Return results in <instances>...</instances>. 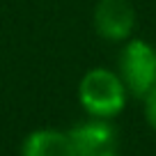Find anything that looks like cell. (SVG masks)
<instances>
[{"mask_svg": "<svg viewBox=\"0 0 156 156\" xmlns=\"http://www.w3.org/2000/svg\"><path fill=\"white\" fill-rule=\"evenodd\" d=\"M99 156H117V151L110 149V151H103V154H99Z\"/></svg>", "mask_w": 156, "mask_h": 156, "instance_id": "obj_7", "label": "cell"}, {"mask_svg": "<svg viewBox=\"0 0 156 156\" xmlns=\"http://www.w3.org/2000/svg\"><path fill=\"white\" fill-rule=\"evenodd\" d=\"M119 78L133 97L145 99L156 85V51L142 39H133L119 53Z\"/></svg>", "mask_w": 156, "mask_h": 156, "instance_id": "obj_2", "label": "cell"}, {"mask_svg": "<svg viewBox=\"0 0 156 156\" xmlns=\"http://www.w3.org/2000/svg\"><path fill=\"white\" fill-rule=\"evenodd\" d=\"M126 85L119 73L110 69H92L78 83V101L92 117H110L119 115L126 106Z\"/></svg>", "mask_w": 156, "mask_h": 156, "instance_id": "obj_1", "label": "cell"}, {"mask_svg": "<svg viewBox=\"0 0 156 156\" xmlns=\"http://www.w3.org/2000/svg\"><path fill=\"white\" fill-rule=\"evenodd\" d=\"M136 9L129 0H99L94 7V28L108 41H122L133 32Z\"/></svg>", "mask_w": 156, "mask_h": 156, "instance_id": "obj_4", "label": "cell"}, {"mask_svg": "<svg viewBox=\"0 0 156 156\" xmlns=\"http://www.w3.org/2000/svg\"><path fill=\"white\" fill-rule=\"evenodd\" d=\"M145 117H147V122H149V126L156 131V85L145 97Z\"/></svg>", "mask_w": 156, "mask_h": 156, "instance_id": "obj_6", "label": "cell"}, {"mask_svg": "<svg viewBox=\"0 0 156 156\" xmlns=\"http://www.w3.org/2000/svg\"><path fill=\"white\" fill-rule=\"evenodd\" d=\"M21 156H78L69 133L58 129H37L21 145Z\"/></svg>", "mask_w": 156, "mask_h": 156, "instance_id": "obj_5", "label": "cell"}, {"mask_svg": "<svg viewBox=\"0 0 156 156\" xmlns=\"http://www.w3.org/2000/svg\"><path fill=\"white\" fill-rule=\"evenodd\" d=\"M69 138L78 156H99L103 151L115 149L117 145V131L108 119L103 117H92L78 122L76 126L69 129Z\"/></svg>", "mask_w": 156, "mask_h": 156, "instance_id": "obj_3", "label": "cell"}]
</instances>
